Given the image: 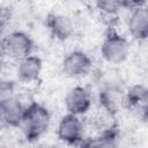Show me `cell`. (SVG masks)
<instances>
[{
	"mask_svg": "<svg viewBox=\"0 0 148 148\" xmlns=\"http://www.w3.org/2000/svg\"><path fill=\"white\" fill-rule=\"evenodd\" d=\"M50 123L51 113L47 108L38 102H31L25 106L21 128L25 139L30 142H34L46 133Z\"/></svg>",
	"mask_w": 148,
	"mask_h": 148,
	"instance_id": "obj_1",
	"label": "cell"
},
{
	"mask_svg": "<svg viewBox=\"0 0 148 148\" xmlns=\"http://www.w3.org/2000/svg\"><path fill=\"white\" fill-rule=\"evenodd\" d=\"M130 42L116 30H109L101 44L102 58L112 65L123 64L130 54Z\"/></svg>",
	"mask_w": 148,
	"mask_h": 148,
	"instance_id": "obj_2",
	"label": "cell"
},
{
	"mask_svg": "<svg viewBox=\"0 0 148 148\" xmlns=\"http://www.w3.org/2000/svg\"><path fill=\"white\" fill-rule=\"evenodd\" d=\"M35 47V42L31 36L21 30L12 31L7 34L2 39L3 53L17 61L32 56Z\"/></svg>",
	"mask_w": 148,
	"mask_h": 148,
	"instance_id": "obj_3",
	"label": "cell"
},
{
	"mask_svg": "<svg viewBox=\"0 0 148 148\" xmlns=\"http://www.w3.org/2000/svg\"><path fill=\"white\" fill-rule=\"evenodd\" d=\"M92 67L91 58L81 50L68 52L61 62V71L69 79H82L87 76Z\"/></svg>",
	"mask_w": 148,
	"mask_h": 148,
	"instance_id": "obj_4",
	"label": "cell"
},
{
	"mask_svg": "<svg viewBox=\"0 0 148 148\" xmlns=\"http://www.w3.org/2000/svg\"><path fill=\"white\" fill-rule=\"evenodd\" d=\"M83 133V123L79 116L67 113L61 117L57 128V134L60 141L71 146H75L82 141Z\"/></svg>",
	"mask_w": 148,
	"mask_h": 148,
	"instance_id": "obj_5",
	"label": "cell"
},
{
	"mask_svg": "<svg viewBox=\"0 0 148 148\" xmlns=\"http://www.w3.org/2000/svg\"><path fill=\"white\" fill-rule=\"evenodd\" d=\"M91 103V92L87 87L83 86H76L71 88L65 96V106L67 113L79 117L89 111Z\"/></svg>",
	"mask_w": 148,
	"mask_h": 148,
	"instance_id": "obj_6",
	"label": "cell"
},
{
	"mask_svg": "<svg viewBox=\"0 0 148 148\" xmlns=\"http://www.w3.org/2000/svg\"><path fill=\"white\" fill-rule=\"evenodd\" d=\"M25 112V106L21 103V101L13 96L1 97L0 102V113L2 121L8 127H21L23 117Z\"/></svg>",
	"mask_w": 148,
	"mask_h": 148,
	"instance_id": "obj_7",
	"label": "cell"
},
{
	"mask_svg": "<svg viewBox=\"0 0 148 148\" xmlns=\"http://www.w3.org/2000/svg\"><path fill=\"white\" fill-rule=\"evenodd\" d=\"M46 28L53 38L60 42H65L74 32V24L69 16L60 13H50L45 18Z\"/></svg>",
	"mask_w": 148,
	"mask_h": 148,
	"instance_id": "obj_8",
	"label": "cell"
},
{
	"mask_svg": "<svg viewBox=\"0 0 148 148\" xmlns=\"http://www.w3.org/2000/svg\"><path fill=\"white\" fill-rule=\"evenodd\" d=\"M127 27L131 36L134 39H148V6L145 2L131 10Z\"/></svg>",
	"mask_w": 148,
	"mask_h": 148,
	"instance_id": "obj_9",
	"label": "cell"
},
{
	"mask_svg": "<svg viewBox=\"0 0 148 148\" xmlns=\"http://www.w3.org/2000/svg\"><path fill=\"white\" fill-rule=\"evenodd\" d=\"M43 71V60L36 56H29L20 61H17L16 74L20 81L30 83L39 80Z\"/></svg>",
	"mask_w": 148,
	"mask_h": 148,
	"instance_id": "obj_10",
	"label": "cell"
},
{
	"mask_svg": "<svg viewBox=\"0 0 148 148\" xmlns=\"http://www.w3.org/2000/svg\"><path fill=\"white\" fill-rule=\"evenodd\" d=\"M121 92L118 84H104L99 91V103L106 112L113 114L119 110L120 105L124 104V96Z\"/></svg>",
	"mask_w": 148,
	"mask_h": 148,
	"instance_id": "obj_11",
	"label": "cell"
},
{
	"mask_svg": "<svg viewBox=\"0 0 148 148\" xmlns=\"http://www.w3.org/2000/svg\"><path fill=\"white\" fill-rule=\"evenodd\" d=\"M147 101H148V87L143 84L132 86L124 95V104L128 109L141 110Z\"/></svg>",
	"mask_w": 148,
	"mask_h": 148,
	"instance_id": "obj_12",
	"label": "cell"
},
{
	"mask_svg": "<svg viewBox=\"0 0 148 148\" xmlns=\"http://www.w3.org/2000/svg\"><path fill=\"white\" fill-rule=\"evenodd\" d=\"M142 2L138 1H114V0H99L96 2V7L109 15L117 14L121 9H133L136 6L141 5Z\"/></svg>",
	"mask_w": 148,
	"mask_h": 148,
	"instance_id": "obj_13",
	"label": "cell"
},
{
	"mask_svg": "<svg viewBox=\"0 0 148 148\" xmlns=\"http://www.w3.org/2000/svg\"><path fill=\"white\" fill-rule=\"evenodd\" d=\"M95 148H119V145L114 139V136L108 135L104 139L99 140Z\"/></svg>",
	"mask_w": 148,
	"mask_h": 148,
	"instance_id": "obj_14",
	"label": "cell"
},
{
	"mask_svg": "<svg viewBox=\"0 0 148 148\" xmlns=\"http://www.w3.org/2000/svg\"><path fill=\"white\" fill-rule=\"evenodd\" d=\"M140 111H141L142 118H143L145 120H147V121H148V101L145 103V105L142 106V109H141Z\"/></svg>",
	"mask_w": 148,
	"mask_h": 148,
	"instance_id": "obj_15",
	"label": "cell"
}]
</instances>
